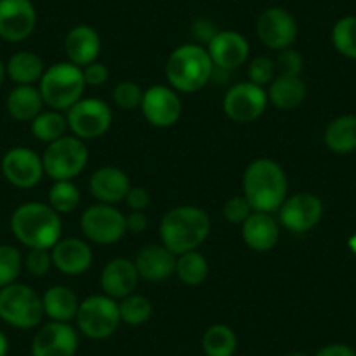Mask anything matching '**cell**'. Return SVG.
<instances>
[{
  "instance_id": "obj_33",
  "label": "cell",
  "mask_w": 356,
  "mask_h": 356,
  "mask_svg": "<svg viewBox=\"0 0 356 356\" xmlns=\"http://www.w3.org/2000/svg\"><path fill=\"white\" fill-rule=\"evenodd\" d=\"M118 302L121 323L129 325V327H140V325L147 323L152 318V302L145 296L133 292L124 299L118 300Z\"/></svg>"
},
{
  "instance_id": "obj_16",
  "label": "cell",
  "mask_w": 356,
  "mask_h": 356,
  "mask_svg": "<svg viewBox=\"0 0 356 356\" xmlns=\"http://www.w3.org/2000/svg\"><path fill=\"white\" fill-rule=\"evenodd\" d=\"M79 349V330L70 323L49 321L33 335L32 356H75Z\"/></svg>"
},
{
  "instance_id": "obj_11",
  "label": "cell",
  "mask_w": 356,
  "mask_h": 356,
  "mask_svg": "<svg viewBox=\"0 0 356 356\" xmlns=\"http://www.w3.org/2000/svg\"><path fill=\"white\" fill-rule=\"evenodd\" d=\"M269 105L267 91L253 82H238L225 93L222 107L225 115L238 124H248L257 121Z\"/></svg>"
},
{
  "instance_id": "obj_50",
  "label": "cell",
  "mask_w": 356,
  "mask_h": 356,
  "mask_svg": "<svg viewBox=\"0 0 356 356\" xmlns=\"http://www.w3.org/2000/svg\"><path fill=\"white\" fill-rule=\"evenodd\" d=\"M285 356H309L307 353H302V351H292V353H286Z\"/></svg>"
},
{
  "instance_id": "obj_7",
  "label": "cell",
  "mask_w": 356,
  "mask_h": 356,
  "mask_svg": "<svg viewBox=\"0 0 356 356\" xmlns=\"http://www.w3.org/2000/svg\"><path fill=\"white\" fill-rule=\"evenodd\" d=\"M75 325L84 337L93 341H105L112 337L121 325L119 302L105 293L86 297L79 304Z\"/></svg>"
},
{
  "instance_id": "obj_23",
  "label": "cell",
  "mask_w": 356,
  "mask_h": 356,
  "mask_svg": "<svg viewBox=\"0 0 356 356\" xmlns=\"http://www.w3.org/2000/svg\"><path fill=\"white\" fill-rule=\"evenodd\" d=\"M68 61L77 67H86L98 60L102 53L100 33L89 25H77L68 30L63 42Z\"/></svg>"
},
{
  "instance_id": "obj_35",
  "label": "cell",
  "mask_w": 356,
  "mask_h": 356,
  "mask_svg": "<svg viewBox=\"0 0 356 356\" xmlns=\"http://www.w3.org/2000/svg\"><path fill=\"white\" fill-rule=\"evenodd\" d=\"M332 44L341 56L356 60V16H344L335 23Z\"/></svg>"
},
{
  "instance_id": "obj_22",
  "label": "cell",
  "mask_w": 356,
  "mask_h": 356,
  "mask_svg": "<svg viewBox=\"0 0 356 356\" xmlns=\"http://www.w3.org/2000/svg\"><path fill=\"white\" fill-rule=\"evenodd\" d=\"M140 275L136 271V266L133 260L118 257L111 260L104 267L100 276V286L105 296L112 297L115 300H121L133 293L138 286Z\"/></svg>"
},
{
  "instance_id": "obj_25",
  "label": "cell",
  "mask_w": 356,
  "mask_h": 356,
  "mask_svg": "<svg viewBox=\"0 0 356 356\" xmlns=\"http://www.w3.org/2000/svg\"><path fill=\"white\" fill-rule=\"evenodd\" d=\"M307 97V86L300 75H282L267 86L269 104L280 111H293L300 107Z\"/></svg>"
},
{
  "instance_id": "obj_43",
  "label": "cell",
  "mask_w": 356,
  "mask_h": 356,
  "mask_svg": "<svg viewBox=\"0 0 356 356\" xmlns=\"http://www.w3.org/2000/svg\"><path fill=\"white\" fill-rule=\"evenodd\" d=\"M124 201L131 211H145L150 204V194L143 187H131Z\"/></svg>"
},
{
  "instance_id": "obj_1",
  "label": "cell",
  "mask_w": 356,
  "mask_h": 356,
  "mask_svg": "<svg viewBox=\"0 0 356 356\" xmlns=\"http://www.w3.org/2000/svg\"><path fill=\"white\" fill-rule=\"evenodd\" d=\"M241 187L252 210L260 213H276L289 197L285 170L269 157H259L246 166Z\"/></svg>"
},
{
  "instance_id": "obj_39",
  "label": "cell",
  "mask_w": 356,
  "mask_h": 356,
  "mask_svg": "<svg viewBox=\"0 0 356 356\" xmlns=\"http://www.w3.org/2000/svg\"><path fill=\"white\" fill-rule=\"evenodd\" d=\"M53 267V257H51V250L44 248H30L29 253L25 255V269L29 275L35 276V278H42Z\"/></svg>"
},
{
  "instance_id": "obj_18",
  "label": "cell",
  "mask_w": 356,
  "mask_h": 356,
  "mask_svg": "<svg viewBox=\"0 0 356 356\" xmlns=\"http://www.w3.org/2000/svg\"><path fill=\"white\" fill-rule=\"evenodd\" d=\"M207 51L215 68L231 72L246 63L250 44L245 35L234 30H218L217 35L207 44Z\"/></svg>"
},
{
  "instance_id": "obj_36",
  "label": "cell",
  "mask_w": 356,
  "mask_h": 356,
  "mask_svg": "<svg viewBox=\"0 0 356 356\" xmlns=\"http://www.w3.org/2000/svg\"><path fill=\"white\" fill-rule=\"evenodd\" d=\"M25 257L15 245H0V289L18 282Z\"/></svg>"
},
{
  "instance_id": "obj_46",
  "label": "cell",
  "mask_w": 356,
  "mask_h": 356,
  "mask_svg": "<svg viewBox=\"0 0 356 356\" xmlns=\"http://www.w3.org/2000/svg\"><path fill=\"white\" fill-rule=\"evenodd\" d=\"M314 356H356V349L351 348L349 344L334 342V344H327L318 349Z\"/></svg>"
},
{
  "instance_id": "obj_24",
  "label": "cell",
  "mask_w": 356,
  "mask_h": 356,
  "mask_svg": "<svg viewBox=\"0 0 356 356\" xmlns=\"http://www.w3.org/2000/svg\"><path fill=\"white\" fill-rule=\"evenodd\" d=\"M241 236L245 245L253 252H271L280 239V225L273 213L252 211L241 224Z\"/></svg>"
},
{
  "instance_id": "obj_40",
  "label": "cell",
  "mask_w": 356,
  "mask_h": 356,
  "mask_svg": "<svg viewBox=\"0 0 356 356\" xmlns=\"http://www.w3.org/2000/svg\"><path fill=\"white\" fill-rule=\"evenodd\" d=\"M252 211V207H250V203L245 200L243 194L241 196H232L224 204V217L229 224L241 225L250 217Z\"/></svg>"
},
{
  "instance_id": "obj_38",
  "label": "cell",
  "mask_w": 356,
  "mask_h": 356,
  "mask_svg": "<svg viewBox=\"0 0 356 356\" xmlns=\"http://www.w3.org/2000/svg\"><path fill=\"white\" fill-rule=\"evenodd\" d=\"M278 77V68H276V60L271 56H257L250 61L248 65V79L253 84L266 88Z\"/></svg>"
},
{
  "instance_id": "obj_45",
  "label": "cell",
  "mask_w": 356,
  "mask_h": 356,
  "mask_svg": "<svg viewBox=\"0 0 356 356\" xmlns=\"http://www.w3.org/2000/svg\"><path fill=\"white\" fill-rule=\"evenodd\" d=\"M149 227V217L145 211H131L126 215V232H133V234H142Z\"/></svg>"
},
{
  "instance_id": "obj_42",
  "label": "cell",
  "mask_w": 356,
  "mask_h": 356,
  "mask_svg": "<svg viewBox=\"0 0 356 356\" xmlns=\"http://www.w3.org/2000/svg\"><path fill=\"white\" fill-rule=\"evenodd\" d=\"M82 75H84V82L86 86H93V88H100V86H104L105 82L108 81V75H111V72H108V68L105 67L104 63H100V61H93V63L86 65V67H82Z\"/></svg>"
},
{
  "instance_id": "obj_47",
  "label": "cell",
  "mask_w": 356,
  "mask_h": 356,
  "mask_svg": "<svg viewBox=\"0 0 356 356\" xmlns=\"http://www.w3.org/2000/svg\"><path fill=\"white\" fill-rule=\"evenodd\" d=\"M9 353V339L4 332L0 330V356H8Z\"/></svg>"
},
{
  "instance_id": "obj_37",
  "label": "cell",
  "mask_w": 356,
  "mask_h": 356,
  "mask_svg": "<svg viewBox=\"0 0 356 356\" xmlns=\"http://www.w3.org/2000/svg\"><path fill=\"white\" fill-rule=\"evenodd\" d=\"M112 100H114L115 107H119L121 111H135L142 105L143 89L133 81H122L115 84L114 91H112Z\"/></svg>"
},
{
  "instance_id": "obj_27",
  "label": "cell",
  "mask_w": 356,
  "mask_h": 356,
  "mask_svg": "<svg viewBox=\"0 0 356 356\" xmlns=\"http://www.w3.org/2000/svg\"><path fill=\"white\" fill-rule=\"evenodd\" d=\"M79 304L81 302L74 290L65 285L49 286L42 296L44 316L49 318L51 321H63V323L75 321Z\"/></svg>"
},
{
  "instance_id": "obj_8",
  "label": "cell",
  "mask_w": 356,
  "mask_h": 356,
  "mask_svg": "<svg viewBox=\"0 0 356 356\" xmlns=\"http://www.w3.org/2000/svg\"><path fill=\"white\" fill-rule=\"evenodd\" d=\"M88 159L89 152L84 140L74 135H65L49 143L44 150V173L53 180H74L84 171Z\"/></svg>"
},
{
  "instance_id": "obj_30",
  "label": "cell",
  "mask_w": 356,
  "mask_h": 356,
  "mask_svg": "<svg viewBox=\"0 0 356 356\" xmlns=\"http://www.w3.org/2000/svg\"><path fill=\"white\" fill-rule=\"evenodd\" d=\"M30 129H32V135L35 136V140L49 145V143L56 142L61 136L67 135V114L60 111H53V108L42 111L30 122Z\"/></svg>"
},
{
  "instance_id": "obj_41",
  "label": "cell",
  "mask_w": 356,
  "mask_h": 356,
  "mask_svg": "<svg viewBox=\"0 0 356 356\" xmlns=\"http://www.w3.org/2000/svg\"><path fill=\"white\" fill-rule=\"evenodd\" d=\"M276 68H278V74L282 75H300L304 70L302 54L292 47L280 51L278 58H276Z\"/></svg>"
},
{
  "instance_id": "obj_26",
  "label": "cell",
  "mask_w": 356,
  "mask_h": 356,
  "mask_svg": "<svg viewBox=\"0 0 356 356\" xmlns=\"http://www.w3.org/2000/svg\"><path fill=\"white\" fill-rule=\"evenodd\" d=\"M46 104L37 86H16L6 98L8 114L18 122H32Z\"/></svg>"
},
{
  "instance_id": "obj_10",
  "label": "cell",
  "mask_w": 356,
  "mask_h": 356,
  "mask_svg": "<svg viewBox=\"0 0 356 356\" xmlns=\"http://www.w3.org/2000/svg\"><path fill=\"white\" fill-rule=\"evenodd\" d=\"M81 231L91 243L114 245L126 234V215L114 204H93L82 211Z\"/></svg>"
},
{
  "instance_id": "obj_20",
  "label": "cell",
  "mask_w": 356,
  "mask_h": 356,
  "mask_svg": "<svg viewBox=\"0 0 356 356\" xmlns=\"http://www.w3.org/2000/svg\"><path fill=\"white\" fill-rule=\"evenodd\" d=\"M129 189V177L118 166H102L89 177V193L95 200H98V203H121L126 200Z\"/></svg>"
},
{
  "instance_id": "obj_48",
  "label": "cell",
  "mask_w": 356,
  "mask_h": 356,
  "mask_svg": "<svg viewBox=\"0 0 356 356\" xmlns=\"http://www.w3.org/2000/svg\"><path fill=\"white\" fill-rule=\"evenodd\" d=\"M6 77H8V74H6V63L2 60H0V86L4 84Z\"/></svg>"
},
{
  "instance_id": "obj_15",
  "label": "cell",
  "mask_w": 356,
  "mask_h": 356,
  "mask_svg": "<svg viewBox=\"0 0 356 356\" xmlns=\"http://www.w3.org/2000/svg\"><path fill=\"white\" fill-rule=\"evenodd\" d=\"M142 114L156 128H171L182 115V100L171 86L156 84L143 91Z\"/></svg>"
},
{
  "instance_id": "obj_19",
  "label": "cell",
  "mask_w": 356,
  "mask_h": 356,
  "mask_svg": "<svg viewBox=\"0 0 356 356\" xmlns=\"http://www.w3.org/2000/svg\"><path fill=\"white\" fill-rule=\"evenodd\" d=\"M53 266L67 276H81L93 264V250L81 238H61L51 248Z\"/></svg>"
},
{
  "instance_id": "obj_9",
  "label": "cell",
  "mask_w": 356,
  "mask_h": 356,
  "mask_svg": "<svg viewBox=\"0 0 356 356\" xmlns=\"http://www.w3.org/2000/svg\"><path fill=\"white\" fill-rule=\"evenodd\" d=\"M68 129L81 140H97L112 126V108L100 98H82L67 112Z\"/></svg>"
},
{
  "instance_id": "obj_49",
  "label": "cell",
  "mask_w": 356,
  "mask_h": 356,
  "mask_svg": "<svg viewBox=\"0 0 356 356\" xmlns=\"http://www.w3.org/2000/svg\"><path fill=\"white\" fill-rule=\"evenodd\" d=\"M349 248H351V250H353V252H355V253H356V234H355V236H353V238H351V239H349Z\"/></svg>"
},
{
  "instance_id": "obj_32",
  "label": "cell",
  "mask_w": 356,
  "mask_h": 356,
  "mask_svg": "<svg viewBox=\"0 0 356 356\" xmlns=\"http://www.w3.org/2000/svg\"><path fill=\"white\" fill-rule=\"evenodd\" d=\"M210 266H208L207 257L197 250L186 252L182 255H177V267H175V275L178 280L189 286H197L207 282Z\"/></svg>"
},
{
  "instance_id": "obj_34",
  "label": "cell",
  "mask_w": 356,
  "mask_h": 356,
  "mask_svg": "<svg viewBox=\"0 0 356 356\" xmlns=\"http://www.w3.org/2000/svg\"><path fill=\"white\" fill-rule=\"evenodd\" d=\"M49 207L58 213H72L81 203V193L72 180H54L49 189Z\"/></svg>"
},
{
  "instance_id": "obj_2",
  "label": "cell",
  "mask_w": 356,
  "mask_h": 356,
  "mask_svg": "<svg viewBox=\"0 0 356 356\" xmlns=\"http://www.w3.org/2000/svg\"><path fill=\"white\" fill-rule=\"evenodd\" d=\"M210 215L200 207L171 208L164 213L159 224L161 245L166 246L175 255L197 250L210 236Z\"/></svg>"
},
{
  "instance_id": "obj_21",
  "label": "cell",
  "mask_w": 356,
  "mask_h": 356,
  "mask_svg": "<svg viewBox=\"0 0 356 356\" xmlns=\"http://www.w3.org/2000/svg\"><path fill=\"white\" fill-rule=\"evenodd\" d=\"M133 262H135L140 280L161 283L175 275L177 255L164 245H147L140 248Z\"/></svg>"
},
{
  "instance_id": "obj_44",
  "label": "cell",
  "mask_w": 356,
  "mask_h": 356,
  "mask_svg": "<svg viewBox=\"0 0 356 356\" xmlns=\"http://www.w3.org/2000/svg\"><path fill=\"white\" fill-rule=\"evenodd\" d=\"M217 26L213 25V22L207 18H200L194 22L193 25V33L201 40V42H210L215 35H217Z\"/></svg>"
},
{
  "instance_id": "obj_13",
  "label": "cell",
  "mask_w": 356,
  "mask_h": 356,
  "mask_svg": "<svg viewBox=\"0 0 356 356\" xmlns=\"http://www.w3.org/2000/svg\"><path fill=\"white\" fill-rule=\"evenodd\" d=\"M257 37L273 51H285L297 39V22L292 13L283 8H269L257 18Z\"/></svg>"
},
{
  "instance_id": "obj_17",
  "label": "cell",
  "mask_w": 356,
  "mask_h": 356,
  "mask_svg": "<svg viewBox=\"0 0 356 356\" xmlns=\"http://www.w3.org/2000/svg\"><path fill=\"white\" fill-rule=\"evenodd\" d=\"M37 26L32 0H0V39L18 44L29 39Z\"/></svg>"
},
{
  "instance_id": "obj_14",
  "label": "cell",
  "mask_w": 356,
  "mask_h": 356,
  "mask_svg": "<svg viewBox=\"0 0 356 356\" xmlns=\"http://www.w3.org/2000/svg\"><path fill=\"white\" fill-rule=\"evenodd\" d=\"M2 175L11 186L18 189H32L42 180V156L29 147H13L2 157Z\"/></svg>"
},
{
  "instance_id": "obj_12",
  "label": "cell",
  "mask_w": 356,
  "mask_h": 356,
  "mask_svg": "<svg viewBox=\"0 0 356 356\" xmlns=\"http://www.w3.org/2000/svg\"><path fill=\"white\" fill-rule=\"evenodd\" d=\"M323 203L313 193H296L285 200L278 210L280 224L293 234H304L320 224Z\"/></svg>"
},
{
  "instance_id": "obj_5",
  "label": "cell",
  "mask_w": 356,
  "mask_h": 356,
  "mask_svg": "<svg viewBox=\"0 0 356 356\" xmlns=\"http://www.w3.org/2000/svg\"><path fill=\"white\" fill-rule=\"evenodd\" d=\"M86 82L82 68L70 61H60L46 68L39 82V91L46 107L67 112L82 100Z\"/></svg>"
},
{
  "instance_id": "obj_28",
  "label": "cell",
  "mask_w": 356,
  "mask_h": 356,
  "mask_svg": "<svg viewBox=\"0 0 356 356\" xmlns=\"http://www.w3.org/2000/svg\"><path fill=\"white\" fill-rule=\"evenodd\" d=\"M46 67L39 54L32 51H18L6 63V74L16 86H35L40 82Z\"/></svg>"
},
{
  "instance_id": "obj_4",
  "label": "cell",
  "mask_w": 356,
  "mask_h": 356,
  "mask_svg": "<svg viewBox=\"0 0 356 356\" xmlns=\"http://www.w3.org/2000/svg\"><path fill=\"white\" fill-rule=\"evenodd\" d=\"M213 61L201 44L178 46L164 67L168 82L177 93H197L213 79Z\"/></svg>"
},
{
  "instance_id": "obj_3",
  "label": "cell",
  "mask_w": 356,
  "mask_h": 356,
  "mask_svg": "<svg viewBox=\"0 0 356 356\" xmlns=\"http://www.w3.org/2000/svg\"><path fill=\"white\" fill-rule=\"evenodd\" d=\"M11 232L26 248L51 250L61 239L63 224L47 203L29 201L13 211Z\"/></svg>"
},
{
  "instance_id": "obj_29",
  "label": "cell",
  "mask_w": 356,
  "mask_h": 356,
  "mask_svg": "<svg viewBox=\"0 0 356 356\" xmlns=\"http://www.w3.org/2000/svg\"><path fill=\"white\" fill-rule=\"evenodd\" d=\"M325 145L339 156H346L356 150V115H339L325 128Z\"/></svg>"
},
{
  "instance_id": "obj_31",
  "label": "cell",
  "mask_w": 356,
  "mask_h": 356,
  "mask_svg": "<svg viewBox=\"0 0 356 356\" xmlns=\"http://www.w3.org/2000/svg\"><path fill=\"white\" fill-rule=\"evenodd\" d=\"M201 348L207 356H234L238 337L229 325H211L201 337Z\"/></svg>"
},
{
  "instance_id": "obj_6",
  "label": "cell",
  "mask_w": 356,
  "mask_h": 356,
  "mask_svg": "<svg viewBox=\"0 0 356 356\" xmlns=\"http://www.w3.org/2000/svg\"><path fill=\"white\" fill-rule=\"evenodd\" d=\"M0 320L18 330H33L44 320L42 296L19 282L0 289Z\"/></svg>"
}]
</instances>
